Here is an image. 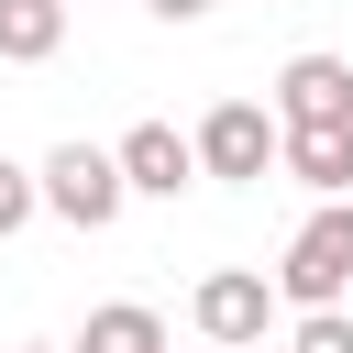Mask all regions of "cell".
<instances>
[{"instance_id":"6da1fadb","label":"cell","mask_w":353,"mask_h":353,"mask_svg":"<svg viewBox=\"0 0 353 353\" xmlns=\"http://www.w3.org/2000/svg\"><path fill=\"white\" fill-rule=\"evenodd\" d=\"M276 298H298V309H342V298H353V199H320V210L287 232Z\"/></svg>"},{"instance_id":"7a4b0ae2","label":"cell","mask_w":353,"mask_h":353,"mask_svg":"<svg viewBox=\"0 0 353 353\" xmlns=\"http://www.w3.org/2000/svg\"><path fill=\"white\" fill-rule=\"evenodd\" d=\"M33 199H44V210H55L66 232H110L132 188H121V165H110L99 143H55V154L33 165Z\"/></svg>"},{"instance_id":"3957f363","label":"cell","mask_w":353,"mask_h":353,"mask_svg":"<svg viewBox=\"0 0 353 353\" xmlns=\"http://www.w3.org/2000/svg\"><path fill=\"white\" fill-rule=\"evenodd\" d=\"M188 154H199V176H232V188H254V176L276 165V110H265V99H221V110L188 132Z\"/></svg>"},{"instance_id":"277c9868","label":"cell","mask_w":353,"mask_h":353,"mask_svg":"<svg viewBox=\"0 0 353 353\" xmlns=\"http://www.w3.org/2000/svg\"><path fill=\"white\" fill-rule=\"evenodd\" d=\"M199 342L210 353H243V342H265V320H276V287L254 276V265H221V276H199Z\"/></svg>"},{"instance_id":"5b68a950","label":"cell","mask_w":353,"mask_h":353,"mask_svg":"<svg viewBox=\"0 0 353 353\" xmlns=\"http://www.w3.org/2000/svg\"><path fill=\"white\" fill-rule=\"evenodd\" d=\"M110 165H121V188H132V199H176V188L199 176V154H188V132H176V121H132V132L110 143Z\"/></svg>"},{"instance_id":"8992f818","label":"cell","mask_w":353,"mask_h":353,"mask_svg":"<svg viewBox=\"0 0 353 353\" xmlns=\"http://www.w3.org/2000/svg\"><path fill=\"white\" fill-rule=\"evenodd\" d=\"M276 165L320 199H353V121H276Z\"/></svg>"},{"instance_id":"52a82bcc","label":"cell","mask_w":353,"mask_h":353,"mask_svg":"<svg viewBox=\"0 0 353 353\" xmlns=\"http://www.w3.org/2000/svg\"><path fill=\"white\" fill-rule=\"evenodd\" d=\"M276 121H353V66L342 55H287L276 66Z\"/></svg>"},{"instance_id":"ba28073f","label":"cell","mask_w":353,"mask_h":353,"mask_svg":"<svg viewBox=\"0 0 353 353\" xmlns=\"http://www.w3.org/2000/svg\"><path fill=\"white\" fill-rule=\"evenodd\" d=\"M66 44V0H0V55L11 66H44Z\"/></svg>"},{"instance_id":"9c48e42d","label":"cell","mask_w":353,"mask_h":353,"mask_svg":"<svg viewBox=\"0 0 353 353\" xmlns=\"http://www.w3.org/2000/svg\"><path fill=\"white\" fill-rule=\"evenodd\" d=\"M77 353H165V320H154L143 298H110V309H88Z\"/></svg>"},{"instance_id":"30bf717a","label":"cell","mask_w":353,"mask_h":353,"mask_svg":"<svg viewBox=\"0 0 353 353\" xmlns=\"http://www.w3.org/2000/svg\"><path fill=\"white\" fill-rule=\"evenodd\" d=\"M287 353H353V309H298Z\"/></svg>"},{"instance_id":"8fae6325","label":"cell","mask_w":353,"mask_h":353,"mask_svg":"<svg viewBox=\"0 0 353 353\" xmlns=\"http://www.w3.org/2000/svg\"><path fill=\"white\" fill-rule=\"evenodd\" d=\"M33 210H44V199H33V165H11V154H0V243H11Z\"/></svg>"},{"instance_id":"7c38bea8","label":"cell","mask_w":353,"mask_h":353,"mask_svg":"<svg viewBox=\"0 0 353 353\" xmlns=\"http://www.w3.org/2000/svg\"><path fill=\"white\" fill-rule=\"evenodd\" d=\"M143 11H154V22H199L210 0H143Z\"/></svg>"},{"instance_id":"4fadbf2b","label":"cell","mask_w":353,"mask_h":353,"mask_svg":"<svg viewBox=\"0 0 353 353\" xmlns=\"http://www.w3.org/2000/svg\"><path fill=\"white\" fill-rule=\"evenodd\" d=\"M33 353H44V342H33Z\"/></svg>"}]
</instances>
